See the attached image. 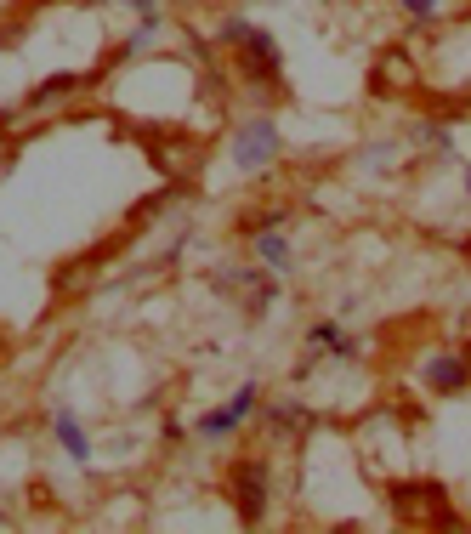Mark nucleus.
<instances>
[{
    "instance_id": "f257e3e1",
    "label": "nucleus",
    "mask_w": 471,
    "mask_h": 534,
    "mask_svg": "<svg viewBox=\"0 0 471 534\" xmlns=\"http://www.w3.org/2000/svg\"><path fill=\"white\" fill-rule=\"evenodd\" d=\"M386 506L403 529H460V512H454L449 489L437 478H420V472H398L386 478Z\"/></svg>"
},
{
    "instance_id": "f03ea898",
    "label": "nucleus",
    "mask_w": 471,
    "mask_h": 534,
    "mask_svg": "<svg viewBox=\"0 0 471 534\" xmlns=\"http://www.w3.org/2000/svg\"><path fill=\"white\" fill-rule=\"evenodd\" d=\"M233 80H239V91L245 97H256V103H267V97H279L284 91V57H279V40L267 35V29H256V23H245L239 29V40H233Z\"/></svg>"
},
{
    "instance_id": "7ed1b4c3",
    "label": "nucleus",
    "mask_w": 471,
    "mask_h": 534,
    "mask_svg": "<svg viewBox=\"0 0 471 534\" xmlns=\"http://www.w3.org/2000/svg\"><path fill=\"white\" fill-rule=\"evenodd\" d=\"M142 143H148V148H142L148 165H154L165 182H176V188H188V182L205 177V165H210L205 137H193V131H148Z\"/></svg>"
},
{
    "instance_id": "20e7f679",
    "label": "nucleus",
    "mask_w": 471,
    "mask_h": 534,
    "mask_svg": "<svg viewBox=\"0 0 471 534\" xmlns=\"http://www.w3.org/2000/svg\"><path fill=\"white\" fill-rule=\"evenodd\" d=\"M227 500H233V517L256 529L267 517V500H273V461L267 455H245V461L227 466Z\"/></svg>"
},
{
    "instance_id": "39448f33",
    "label": "nucleus",
    "mask_w": 471,
    "mask_h": 534,
    "mask_svg": "<svg viewBox=\"0 0 471 534\" xmlns=\"http://www.w3.org/2000/svg\"><path fill=\"white\" fill-rule=\"evenodd\" d=\"M227 154H233V165L245 171V177H256V171H267V165L284 154V131L273 114H250V120L227 125Z\"/></svg>"
},
{
    "instance_id": "423d86ee",
    "label": "nucleus",
    "mask_w": 471,
    "mask_h": 534,
    "mask_svg": "<svg viewBox=\"0 0 471 534\" xmlns=\"http://www.w3.org/2000/svg\"><path fill=\"white\" fill-rule=\"evenodd\" d=\"M420 86H426V69H420V57L409 52V46H381V52H375V63H369V91H375L381 103H409V97H420Z\"/></svg>"
},
{
    "instance_id": "0eeeda50",
    "label": "nucleus",
    "mask_w": 471,
    "mask_h": 534,
    "mask_svg": "<svg viewBox=\"0 0 471 534\" xmlns=\"http://www.w3.org/2000/svg\"><path fill=\"white\" fill-rule=\"evenodd\" d=\"M120 250H125V233H120V239H108V245L80 250V256H69V262H57V267H52V296H57V302H74V296H86V290L103 279V267L114 262Z\"/></svg>"
},
{
    "instance_id": "6e6552de",
    "label": "nucleus",
    "mask_w": 471,
    "mask_h": 534,
    "mask_svg": "<svg viewBox=\"0 0 471 534\" xmlns=\"http://www.w3.org/2000/svg\"><path fill=\"white\" fill-rule=\"evenodd\" d=\"M256 410H262V387H256V381H245V387H239V392L222 404V410H205V415H199V427H193V432H199L205 444H222V438H233V432L245 427Z\"/></svg>"
},
{
    "instance_id": "1a4fd4ad",
    "label": "nucleus",
    "mask_w": 471,
    "mask_h": 534,
    "mask_svg": "<svg viewBox=\"0 0 471 534\" xmlns=\"http://www.w3.org/2000/svg\"><path fill=\"white\" fill-rule=\"evenodd\" d=\"M420 387L449 398V392H466L471 387V358L466 353H432L420 364Z\"/></svg>"
},
{
    "instance_id": "9d476101",
    "label": "nucleus",
    "mask_w": 471,
    "mask_h": 534,
    "mask_svg": "<svg viewBox=\"0 0 471 534\" xmlns=\"http://www.w3.org/2000/svg\"><path fill=\"white\" fill-rule=\"evenodd\" d=\"M222 279H227L222 290H233V296L245 302V313H250V319H262L267 307L279 302V285H273V267H267V273H262V267H245V273H222Z\"/></svg>"
},
{
    "instance_id": "9b49d317",
    "label": "nucleus",
    "mask_w": 471,
    "mask_h": 534,
    "mask_svg": "<svg viewBox=\"0 0 471 534\" xmlns=\"http://www.w3.org/2000/svg\"><path fill=\"white\" fill-rule=\"evenodd\" d=\"M91 86V74H69V69H57L46 74L29 97H23V114H52V108H63L69 97H80V91Z\"/></svg>"
},
{
    "instance_id": "f8f14e48",
    "label": "nucleus",
    "mask_w": 471,
    "mask_h": 534,
    "mask_svg": "<svg viewBox=\"0 0 471 534\" xmlns=\"http://www.w3.org/2000/svg\"><path fill=\"white\" fill-rule=\"evenodd\" d=\"M307 427H313V410H307V404H290V398H284V404H267L262 410V432L273 444H284V438L296 444V438H307Z\"/></svg>"
},
{
    "instance_id": "ddd939ff",
    "label": "nucleus",
    "mask_w": 471,
    "mask_h": 534,
    "mask_svg": "<svg viewBox=\"0 0 471 534\" xmlns=\"http://www.w3.org/2000/svg\"><path fill=\"white\" fill-rule=\"evenodd\" d=\"M307 347H313V353H324V358H341V364H352V358L364 353V347H358V341H352L335 319H318L313 330H307Z\"/></svg>"
},
{
    "instance_id": "4468645a",
    "label": "nucleus",
    "mask_w": 471,
    "mask_h": 534,
    "mask_svg": "<svg viewBox=\"0 0 471 534\" xmlns=\"http://www.w3.org/2000/svg\"><path fill=\"white\" fill-rule=\"evenodd\" d=\"M52 438H57L63 449H69V461H74V466H91V438H86V427H80V415L57 410V415H52Z\"/></svg>"
},
{
    "instance_id": "2eb2a0df",
    "label": "nucleus",
    "mask_w": 471,
    "mask_h": 534,
    "mask_svg": "<svg viewBox=\"0 0 471 534\" xmlns=\"http://www.w3.org/2000/svg\"><path fill=\"white\" fill-rule=\"evenodd\" d=\"M250 245H256V256H262V267H273V273H290V239H284L279 228H262V233H250Z\"/></svg>"
},
{
    "instance_id": "dca6fc26",
    "label": "nucleus",
    "mask_w": 471,
    "mask_h": 534,
    "mask_svg": "<svg viewBox=\"0 0 471 534\" xmlns=\"http://www.w3.org/2000/svg\"><path fill=\"white\" fill-rule=\"evenodd\" d=\"M364 165L369 171H392V165H403V143H369Z\"/></svg>"
},
{
    "instance_id": "f3484780",
    "label": "nucleus",
    "mask_w": 471,
    "mask_h": 534,
    "mask_svg": "<svg viewBox=\"0 0 471 534\" xmlns=\"http://www.w3.org/2000/svg\"><path fill=\"white\" fill-rule=\"evenodd\" d=\"M403 18L409 23H437V0H403Z\"/></svg>"
},
{
    "instance_id": "a211bd4d",
    "label": "nucleus",
    "mask_w": 471,
    "mask_h": 534,
    "mask_svg": "<svg viewBox=\"0 0 471 534\" xmlns=\"http://www.w3.org/2000/svg\"><path fill=\"white\" fill-rule=\"evenodd\" d=\"M12 165H18V137H6V131H0V182L12 177Z\"/></svg>"
},
{
    "instance_id": "6ab92c4d",
    "label": "nucleus",
    "mask_w": 471,
    "mask_h": 534,
    "mask_svg": "<svg viewBox=\"0 0 471 534\" xmlns=\"http://www.w3.org/2000/svg\"><path fill=\"white\" fill-rule=\"evenodd\" d=\"M103 6H137L142 18H148V12H159V0H103Z\"/></svg>"
},
{
    "instance_id": "aec40b11",
    "label": "nucleus",
    "mask_w": 471,
    "mask_h": 534,
    "mask_svg": "<svg viewBox=\"0 0 471 534\" xmlns=\"http://www.w3.org/2000/svg\"><path fill=\"white\" fill-rule=\"evenodd\" d=\"M460 256H466V262H471V239H466V245H460Z\"/></svg>"
},
{
    "instance_id": "412c9836",
    "label": "nucleus",
    "mask_w": 471,
    "mask_h": 534,
    "mask_svg": "<svg viewBox=\"0 0 471 534\" xmlns=\"http://www.w3.org/2000/svg\"><path fill=\"white\" fill-rule=\"evenodd\" d=\"M0 529H12V517H6V512H0Z\"/></svg>"
},
{
    "instance_id": "4be33fe9",
    "label": "nucleus",
    "mask_w": 471,
    "mask_h": 534,
    "mask_svg": "<svg viewBox=\"0 0 471 534\" xmlns=\"http://www.w3.org/2000/svg\"><path fill=\"white\" fill-rule=\"evenodd\" d=\"M466 194H471V165H466Z\"/></svg>"
},
{
    "instance_id": "5701e85b",
    "label": "nucleus",
    "mask_w": 471,
    "mask_h": 534,
    "mask_svg": "<svg viewBox=\"0 0 471 534\" xmlns=\"http://www.w3.org/2000/svg\"><path fill=\"white\" fill-rule=\"evenodd\" d=\"M460 353H466V358H471V347H460Z\"/></svg>"
}]
</instances>
